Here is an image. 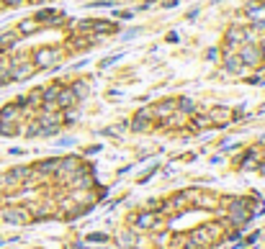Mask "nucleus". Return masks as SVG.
Instances as JSON below:
<instances>
[{
	"label": "nucleus",
	"mask_w": 265,
	"mask_h": 249,
	"mask_svg": "<svg viewBox=\"0 0 265 249\" xmlns=\"http://www.w3.org/2000/svg\"><path fill=\"white\" fill-rule=\"evenodd\" d=\"M160 221H162V218H160L155 211H144V213H139V216L134 218V226H137V229H157Z\"/></svg>",
	"instance_id": "0eeeda50"
},
{
	"label": "nucleus",
	"mask_w": 265,
	"mask_h": 249,
	"mask_svg": "<svg viewBox=\"0 0 265 249\" xmlns=\"http://www.w3.org/2000/svg\"><path fill=\"white\" fill-rule=\"evenodd\" d=\"M34 3H44V0H34Z\"/></svg>",
	"instance_id": "473e14b6"
},
{
	"label": "nucleus",
	"mask_w": 265,
	"mask_h": 249,
	"mask_svg": "<svg viewBox=\"0 0 265 249\" xmlns=\"http://www.w3.org/2000/svg\"><path fill=\"white\" fill-rule=\"evenodd\" d=\"M106 239H108L106 234H90L88 236V241H106Z\"/></svg>",
	"instance_id": "c756f323"
},
{
	"label": "nucleus",
	"mask_w": 265,
	"mask_h": 249,
	"mask_svg": "<svg viewBox=\"0 0 265 249\" xmlns=\"http://www.w3.org/2000/svg\"><path fill=\"white\" fill-rule=\"evenodd\" d=\"M191 126H193L196 131H203V129H209V126H214V123H211V118H209V116H203V113H201V116H193Z\"/></svg>",
	"instance_id": "5701e85b"
},
{
	"label": "nucleus",
	"mask_w": 265,
	"mask_h": 249,
	"mask_svg": "<svg viewBox=\"0 0 265 249\" xmlns=\"http://www.w3.org/2000/svg\"><path fill=\"white\" fill-rule=\"evenodd\" d=\"M18 129L16 123H8V121H0V136H16Z\"/></svg>",
	"instance_id": "a878e982"
},
{
	"label": "nucleus",
	"mask_w": 265,
	"mask_h": 249,
	"mask_svg": "<svg viewBox=\"0 0 265 249\" xmlns=\"http://www.w3.org/2000/svg\"><path fill=\"white\" fill-rule=\"evenodd\" d=\"M152 121H155V111L152 108H139L137 116H134V121H131V129L134 131H149Z\"/></svg>",
	"instance_id": "20e7f679"
},
{
	"label": "nucleus",
	"mask_w": 265,
	"mask_h": 249,
	"mask_svg": "<svg viewBox=\"0 0 265 249\" xmlns=\"http://www.w3.org/2000/svg\"><path fill=\"white\" fill-rule=\"evenodd\" d=\"M18 42H21V34H18V31H3V34H0V52L16 49Z\"/></svg>",
	"instance_id": "1a4fd4ad"
},
{
	"label": "nucleus",
	"mask_w": 265,
	"mask_h": 249,
	"mask_svg": "<svg viewBox=\"0 0 265 249\" xmlns=\"http://www.w3.org/2000/svg\"><path fill=\"white\" fill-rule=\"evenodd\" d=\"M72 93H75V98H78V100H80V98H85V95H88V82H85V80L75 82V85H72Z\"/></svg>",
	"instance_id": "bb28decb"
},
{
	"label": "nucleus",
	"mask_w": 265,
	"mask_h": 249,
	"mask_svg": "<svg viewBox=\"0 0 265 249\" xmlns=\"http://www.w3.org/2000/svg\"><path fill=\"white\" fill-rule=\"evenodd\" d=\"M0 218L6 223H13V226H21V223H29L31 221V213H29V205H8L0 211Z\"/></svg>",
	"instance_id": "f257e3e1"
},
{
	"label": "nucleus",
	"mask_w": 265,
	"mask_h": 249,
	"mask_svg": "<svg viewBox=\"0 0 265 249\" xmlns=\"http://www.w3.org/2000/svg\"><path fill=\"white\" fill-rule=\"evenodd\" d=\"M247 16H250L252 21H260V18L265 16V3H257V0H255L252 6H247Z\"/></svg>",
	"instance_id": "aec40b11"
},
{
	"label": "nucleus",
	"mask_w": 265,
	"mask_h": 249,
	"mask_svg": "<svg viewBox=\"0 0 265 249\" xmlns=\"http://www.w3.org/2000/svg\"><path fill=\"white\" fill-rule=\"evenodd\" d=\"M54 62H60V49H39L34 54V67H52Z\"/></svg>",
	"instance_id": "39448f33"
},
{
	"label": "nucleus",
	"mask_w": 265,
	"mask_h": 249,
	"mask_svg": "<svg viewBox=\"0 0 265 249\" xmlns=\"http://www.w3.org/2000/svg\"><path fill=\"white\" fill-rule=\"evenodd\" d=\"M88 29H90L93 34H111V31H113V26H111L108 21H88Z\"/></svg>",
	"instance_id": "a211bd4d"
},
{
	"label": "nucleus",
	"mask_w": 265,
	"mask_h": 249,
	"mask_svg": "<svg viewBox=\"0 0 265 249\" xmlns=\"http://www.w3.org/2000/svg\"><path fill=\"white\" fill-rule=\"evenodd\" d=\"M29 213H31V218H49V216H54V205L52 203H31Z\"/></svg>",
	"instance_id": "9d476101"
},
{
	"label": "nucleus",
	"mask_w": 265,
	"mask_h": 249,
	"mask_svg": "<svg viewBox=\"0 0 265 249\" xmlns=\"http://www.w3.org/2000/svg\"><path fill=\"white\" fill-rule=\"evenodd\" d=\"M83 170V164H80V159L78 157H65V159H60V167H57V172H54V177L60 180V182H67L72 175H78Z\"/></svg>",
	"instance_id": "f03ea898"
},
{
	"label": "nucleus",
	"mask_w": 265,
	"mask_h": 249,
	"mask_svg": "<svg viewBox=\"0 0 265 249\" xmlns=\"http://www.w3.org/2000/svg\"><path fill=\"white\" fill-rule=\"evenodd\" d=\"M57 167H60V159H44V162H39L36 164V175H54L57 172Z\"/></svg>",
	"instance_id": "dca6fc26"
},
{
	"label": "nucleus",
	"mask_w": 265,
	"mask_h": 249,
	"mask_svg": "<svg viewBox=\"0 0 265 249\" xmlns=\"http://www.w3.org/2000/svg\"><path fill=\"white\" fill-rule=\"evenodd\" d=\"M6 8V0H0V11H3Z\"/></svg>",
	"instance_id": "2f4dec72"
},
{
	"label": "nucleus",
	"mask_w": 265,
	"mask_h": 249,
	"mask_svg": "<svg viewBox=\"0 0 265 249\" xmlns=\"http://www.w3.org/2000/svg\"><path fill=\"white\" fill-rule=\"evenodd\" d=\"M209 118H211V123H226V121L232 118V113H229L226 108H216V111L209 113Z\"/></svg>",
	"instance_id": "412c9836"
},
{
	"label": "nucleus",
	"mask_w": 265,
	"mask_h": 249,
	"mask_svg": "<svg viewBox=\"0 0 265 249\" xmlns=\"http://www.w3.org/2000/svg\"><path fill=\"white\" fill-rule=\"evenodd\" d=\"M18 188H24V182H21L13 172L0 175V190H18Z\"/></svg>",
	"instance_id": "f8f14e48"
},
{
	"label": "nucleus",
	"mask_w": 265,
	"mask_h": 249,
	"mask_svg": "<svg viewBox=\"0 0 265 249\" xmlns=\"http://www.w3.org/2000/svg\"><path fill=\"white\" fill-rule=\"evenodd\" d=\"M242 167H244V170H255V167H257V164H255V152H250V154L244 157V162H242Z\"/></svg>",
	"instance_id": "c85d7f7f"
},
{
	"label": "nucleus",
	"mask_w": 265,
	"mask_h": 249,
	"mask_svg": "<svg viewBox=\"0 0 265 249\" xmlns=\"http://www.w3.org/2000/svg\"><path fill=\"white\" fill-rule=\"evenodd\" d=\"M75 100H78V98H75L72 88H62L60 95H57V100H54V106H57V108H72Z\"/></svg>",
	"instance_id": "9b49d317"
},
{
	"label": "nucleus",
	"mask_w": 265,
	"mask_h": 249,
	"mask_svg": "<svg viewBox=\"0 0 265 249\" xmlns=\"http://www.w3.org/2000/svg\"><path fill=\"white\" fill-rule=\"evenodd\" d=\"M26 0H6V6H13V8H18V6H24Z\"/></svg>",
	"instance_id": "7c9ffc66"
},
{
	"label": "nucleus",
	"mask_w": 265,
	"mask_h": 249,
	"mask_svg": "<svg viewBox=\"0 0 265 249\" xmlns=\"http://www.w3.org/2000/svg\"><path fill=\"white\" fill-rule=\"evenodd\" d=\"M239 57H242L244 65H260V49L252 47V44H247V47L239 52Z\"/></svg>",
	"instance_id": "ddd939ff"
},
{
	"label": "nucleus",
	"mask_w": 265,
	"mask_h": 249,
	"mask_svg": "<svg viewBox=\"0 0 265 249\" xmlns=\"http://www.w3.org/2000/svg\"><path fill=\"white\" fill-rule=\"evenodd\" d=\"M67 185H70L72 190H90V188H93V175L83 167L78 175H72V177L67 180Z\"/></svg>",
	"instance_id": "423d86ee"
},
{
	"label": "nucleus",
	"mask_w": 265,
	"mask_h": 249,
	"mask_svg": "<svg viewBox=\"0 0 265 249\" xmlns=\"http://www.w3.org/2000/svg\"><path fill=\"white\" fill-rule=\"evenodd\" d=\"M175 108H180V113H196V103L191 98H180L175 100Z\"/></svg>",
	"instance_id": "b1692460"
},
{
	"label": "nucleus",
	"mask_w": 265,
	"mask_h": 249,
	"mask_svg": "<svg viewBox=\"0 0 265 249\" xmlns=\"http://www.w3.org/2000/svg\"><path fill=\"white\" fill-rule=\"evenodd\" d=\"M175 111H178V108H175V100H165V103H160V106L155 108V118L165 121V118H170Z\"/></svg>",
	"instance_id": "4468645a"
},
{
	"label": "nucleus",
	"mask_w": 265,
	"mask_h": 249,
	"mask_svg": "<svg viewBox=\"0 0 265 249\" xmlns=\"http://www.w3.org/2000/svg\"><path fill=\"white\" fill-rule=\"evenodd\" d=\"M21 116H24V111H21V106H16V103H8V106L0 108V121L18 123V118H21Z\"/></svg>",
	"instance_id": "6e6552de"
},
{
	"label": "nucleus",
	"mask_w": 265,
	"mask_h": 249,
	"mask_svg": "<svg viewBox=\"0 0 265 249\" xmlns=\"http://www.w3.org/2000/svg\"><path fill=\"white\" fill-rule=\"evenodd\" d=\"M34 62H26V59H18V62H11V80L21 82V80H29L34 75Z\"/></svg>",
	"instance_id": "7ed1b4c3"
},
{
	"label": "nucleus",
	"mask_w": 265,
	"mask_h": 249,
	"mask_svg": "<svg viewBox=\"0 0 265 249\" xmlns=\"http://www.w3.org/2000/svg\"><path fill=\"white\" fill-rule=\"evenodd\" d=\"M6 82H11V62L0 59V85H6Z\"/></svg>",
	"instance_id": "393cba45"
},
{
	"label": "nucleus",
	"mask_w": 265,
	"mask_h": 249,
	"mask_svg": "<svg viewBox=\"0 0 265 249\" xmlns=\"http://www.w3.org/2000/svg\"><path fill=\"white\" fill-rule=\"evenodd\" d=\"M60 90H62V85H49L47 90H42V103H54L57 95H60ZM54 108H57V106H54Z\"/></svg>",
	"instance_id": "6ab92c4d"
},
{
	"label": "nucleus",
	"mask_w": 265,
	"mask_h": 249,
	"mask_svg": "<svg viewBox=\"0 0 265 249\" xmlns=\"http://www.w3.org/2000/svg\"><path fill=\"white\" fill-rule=\"evenodd\" d=\"M121 241H124L126 246H134V244H137V234H134V231H124V234H121Z\"/></svg>",
	"instance_id": "cd10ccee"
},
{
	"label": "nucleus",
	"mask_w": 265,
	"mask_h": 249,
	"mask_svg": "<svg viewBox=\"0 0 265 249\" xmlns=\"http://www.w3.org/2000/svg\"><path fill=\"white\" fill-rule=\"evenodd\" d=\"M216 3H219V0H216Z\"/></svg>",
	"instance_id": "f704fd0d"
},
{
	"label": "nucleus",
	"mask_w": 265,
	"mask_h": 249,
	"mask_svg": "<svg viewBox=\"0 0 265 249\" xmlns=\"http://www.w3.org/2000/svg\"><path fill=\"white\" fill-rule=\"evenodd\" d=\"M0 244H3V239H0Z\"/></svg>",
	"instance_id": "72a5a7b5"
},
{
	"label": "nucleus",
	"mask_w": 265,
	"mask_h": 249,
	"mask_svg": "<svg viewBox=\"0 0 265 249\" xmlns=\"http://www.w3.org/2000/svg\"><path fill=\"white\" fill-rule=\"evenodd\" d=\"M60 18V13L57 11H52V8H44V11H36V16H34V21H57Z\"/></svg>",
	"instance_id": "4be33fe9"
},
{
	"label": "nucleus",
	"mask_w": 265,
	"mask_h": 249,
	"mask_svg": "<svg viewBox=\"0 0 265 249\" xmlns=\"http://www.w3.org/2000/svg\"><path fill=\"white\" fill-rule=\"evenodd\" d=\"M21 36H31V34H36L39 31V21H34V18H26V21H21L18 24V29H16Z\"/></svg>",
	"instance_id": "f3484780"
},
{
	"label": "nucleus",
	"mask_w": 265,
	"mask_h": 249,
	"mask_svg": "<svg viewBox=\"0 0 265 249\" xmlns=\"http://www.w3.org/2000/svg\"><path fill=\"white\" fill-rule=\"evenodd\" d=\"M224 65H226V70H229V72H242V67H244L242 57H239V54H234V52H226Z\"/></svg>",
	"instance_id": "2eb2a0df"
}]
</instances>
